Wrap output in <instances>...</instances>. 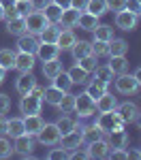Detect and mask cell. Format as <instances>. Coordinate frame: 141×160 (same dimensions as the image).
<instances>
[{"label":"cell","instance_id":"cell-1","mask_svg":"<svg viewBox=\"0 0 141 160\" xmlns=\"http://www.w3.org/2000/svg\"><path fill=\"white\" fill-rule=\"evenodd\" d=\"M43 107V90L38 86L32 88V92L22 94V102H19V111L24 115H38Z\"/></svg>","mask_w":141,"mask_h":160},{"label":"cell","instance_id":"cell-2","mask_svg":"<svg viewBox=\"0 0 141 160\" xmlns=\"http://www.w3.org/2000/svg\"><path fill=\"white\" fill-rule=\"evenodd\" d=\"M96 126L103 130V135H109V132H113V130H122L124 128V122L120 120V115L113 111H105L98 115V120H96Z\"/></svg>","mask_w":141,"mask_h":160},{"label":"cell","instance_id":"cell-3","mask_svg":"<svg viewBox=\"0 0 141 160\" xmlns=\"http://www.w3.org/2000/svg\"><path fill=\"white\" fill-rule=\"evenodd\" d=\"M79 118H92L96 113V100L90 96L88 92H81L75 96V109H73Z\"/></svg>","mask_w":141,"mask_h":160},{"label":"cell","instance_id":"cell-4","mask_svg":"<svg viewBox=\"0 0 141 160\" xmlns=\"http://www.w3.org/2000/svg\"><path fill=\"white\" fill-rule=\"evenodd\" d=\"M60 145H62V149H66V152H73V149H77L79 145H83V126L75 124V128H73L71 132H66V135L60 137Z\"/></svg>","mask_w":141,"mask_h":160},{"label":"cell","instance_id":"cell-5","mask_svg":"<svg viewBox=\"0 0 141 160\" xmlns=\"http://www.w3.org/2000/svg\"><path fill=\"white\" fill-rule=\"evenodd\" d=\"M139 81L135 79V75H118V79H115V90L120 92V94H124V96H130V94H137V90H139Z\"/></svg>","mask_w":141,"mask_h":160},{"label":"cell","instance_id":"cell-6","mask_svg":"<svg viewBox=\"0 0 141 160\" xmlns=\"http://www.w3.org/2000/svg\"><path fill=\"white\" fill-rule=\"evenodd\" d=\"M24 17H26V28H28L30 34H41V30L49 24V19L45 17L43 11H30L28 15H24Z\"/></svg>","mask_w":141,"mask_h":160},{"label":"cell","instance_id":"cell-7","mask_svg":"<svg viewBox=\"0 0 141 160\" xmlns=\"http://www.w3.org/2000/svg\"><path fill=\"white\" fill-rule=\"evenodd\" d=\"M60 130H58V126L56 124H45L43 128H41V132L37 135L38 143H43V145H47V148H51V145H58L60 143Z\"/></svg>","mask_w":141,"mask_h":160},{"label":"cell","instance_id":"cell-8","mask_svg":"<svg viewBox=\"0 0 141 160\" xmlns=\"http://www.w3.org/2000/svg\"><path fill=\"white\" fill-rule=\"evenodd\" d=\"M137 22H139V15L130 13L128 9H122V11L115 13V26H118L120 30H124V32L135 30V28H137Z\"/></svg>","mask_w":141,"mask_h":160},{"label":"cell","instance_id":"cell-9","mask_svg":"<svg viewBox=\"0 0 141 160\" xmlns=\"http://www.w3.org/2000/svg\"><path fill=\"white\" fill-rule=\"evenodd\" d=\"M109 143H107V139H96V141H92L88 143V158H107L109 156Z\"/></svg>","mask_w":141,"mask_h":160},{"label":"cell","instance_id":"cell-10","mask_svg":"<svg viewBox=\"0 0 141 160\" xmlns=\"http://www.w3.org/2000/svg\"><path fill=\"white\" fill-rule=\"evenodd\" d=\"M34 53L38 56V60H41V62L56 60V58L60 56V47H58L56 43H38V47H37Z\"/></svg>","mask_w":141,"mask_h":160},{"label":"cell","instance_id":"cell-11","mask_svg":"<svg viewBox=\"0 0 141 160\" xmlns=\"http://www.w3.org/2000/svg\"><path fill=\"white\" fill-rule=\"evenodd\" d=\"M115 113L120 115V120L124 124H130V122H135V118L139 113V107L135 102H122V105L115 107Z\"/></svg>","mask_w":141,"mask_h":160},{"label":"cell","instance_id":"cell-12","mask_svg":"<svg viewBox=\"0 0 141 160\" xmlns=\"http://www.w3.org/2000/svg\"><path fill=\"white\" fill-rule=\"evenodd\" d=\"M34 68V53H26V51H19L15 56V71L19 73H30Z\"/></svg>","mask_w":141,"mask_h":160},{"label":"cell","instance_id":"cell-13","mask_svg":"<svg viewBox=\"0 0 141 160\" xmlns=\"http://www.w3.org/2000/svg\"><path fill=\"white\" fill-rule=\"evenodd\" d=\"M7 32L13 34V37H22L28 32V28H26V17L24 15H17V17H13V19H7Z\"/></svg>","mask_w":141,"mask_h":160},{"label":"cell","instance_id":"cell-14","mask_svg":"<svg viewBox=\"0 0 141 160\" xmlns=\"http://www.w3.org/2000/svg\"><path fill=\"white\" fill-rule=\"evenodd\" d=\"M45 126L43 118L41 115H24V128H26V135H32L37 137L41 132V128Z\"/></svg>","mask_w":141,"mask_h":160},{"label":"cell","instance_id":"cell-15","mask_svg":"<svg viewBox=\"0 0 141 160\" xmlns=\"http://www.w3.org/2000/svg\"><path fill=\"white\" fill-rule=\"evenodd\" d=\"M22 156H28V154H32V149H34V139H32V135H19L17 139H15V148Z\"/></svg>","mask_w":141,"mask_h":160},{"label":"cell","instance_id":"cell-16","mask_svg":"<svg viewBox=\"0 0 141 160\" xmlns=\"http://www.w3.org/2000/svg\"><path fill=\"white\" fill-rule=\"evenodd\" d=\"M37 86V79H34V75L32 73H22L19 75V79H17V83H15V88H17V92L19 94H28V92H32V88Z\"/></svg>","mask_w":141,"mask_h":160},{"label":"cell","instance_id":"cell-17","mask_svg":"<svg viewBox=\"0 0 141 160\" xmlns=\"http://www.w3.org/2000/svg\"><path fill=\"white\" fill-rule=\"evenodd\" d=\"M115 107H118V98H115L113 94H109V92H105L101 98H96V111H98V113L113 111Z\"/></svg>","mask_w":141,"mask_h":160},{"label":"cell","instance_id":"cell-18","mask_svg":"<svg viewBox=\"0 0 141 160\" xmlns=\"http://www.w3.org/2000/svg\"><path fill=\"white\" fill-rule=\"evenodd\" d=\"M38 47V41L34 38V34H22L19 37V41H17V49L19 51H26V53H34Z\"/></svg>","mask_w":141,"mask_h":160},{"label":"cell","instance_id":"cell-19","mask_svg":"<svg viewBox=\"0 0 141 160\" xmlns=\"http://www.w3.org/2000/svg\"><path fill=\"white\" fill-rule=\"evenodd\" d=\"M77 26H79L81 30L92 32V30L98 26V17L92 15V13H88V11H81V13H79V19H77Z\"/></svg>","mask_w":141,"mask_h":160},{"label":"cell","instance_id":"cell-20","mask_svg":"<svg viewBox=\"0 0 141 160\" xmlns=\"http://www.w3.org/2000/svg\"><path fill=\"white\" fill-rule=\"evenodd\" d=\"M79 13L81 11H77L73 7H66V9H62V15H60V22H58V24H62L64 28H73V26H77Z\"/></svg>","mask_w":141,"mask_h":160},{"label":"cell","instance_id":"cell-21","mask_svg":"<svg viewBox=\"0 0 141 160\" xmlns=\"http://www.w3.org/2000/svg\"><path fill=\"white\" fill-rule=\"evenodd\" d=\"M107 143H109V148H111V149H115V148H126L128 132L124 130V128H122V130H113V132H109Z\"/></svg>","mask_w":141,"mask_h":160},{"label":"cell","instance_id":"cell-22","mask_svg":"<svg viewBox=\"0 0 141 160\" xmlns=\"http://www.w3.org/2000/svg\"><path fill=\"white\" fill-rule=\"evenodd\" d=\"M64 94H66V92H62L60 88H56V86L45 88V90H43V98H45V102L51 105V107H58V102L62 100Z\"/></svg>","mask_w":141,"mask_h":160},{"label":"cell","instance_id":"cell-23","mask_svg":"<svg viewBox=\"0 0 141 160\" xmlns=\"http://www.w3.org/2000/svg\"><path fill=\"white\" fill-rule=\"evenodd\" d=\"M38 37H41V43H56L58 37H60V28L49 22V24L41 30V34H38Z\"/></svg>","mask_w":141,"mask_h":160},{"label":"cell","instance_id":"cell-24","mask_svg":"<svg viewBox=\"0 0 141 160\" xmlns=\"http://www.w3.org/2000/svg\"><path fill=\"white\" fill-rule=\"evenodd\" d=\"M71 53H73L75 60H81V58H86V56L92 53V43H88V41H75V45L71 47Z\"/></svg>","mask_w":141,"mask_h":160},{"label":"cell","instance_id":"cell-25","mask_svg":"<svg viewBox=\"0 0 141 160\" xmlns=\"http://www.w3.org/2000/svg\"><path fill=\"white\" fill-rule=\"evenodd\" d=\"M7 135L11 137V139H17L19 135H26L24 120H19V118H13V120H7Z\"/></svg>","mask_w":141,"mask_h":160},{"label":"cell","instance_id":"cell-26","mask_svg":"<svg viewBox=\"0 0 141 160\" xmlns=\"http://www.w3.org/2000/svg\"><path fill=\"white\" fill-rule=\"evenodd\" d=\"M75 34H73V30L71 28H66V30H60V37H58V41H56V45L60 47V51L62 49H71L73 45H75Z\"/></svg>","mask_w":141,"mask_h":160},{"label":"cell","instance_id":"cell-27","mask_svg":"<svg viewBox=\"0 0 141 160\" xmlns=\"http://www.w3.org/2000/svg\"><path fill=\"white\" fill-rule=\"evenodd\" d=\"M94 77H96V81H101V83H105V86H109V83L113 81L115 73L109 68V64H107V66H96V68H94Z\"/></svg>","mask_w":141,"mask_h":160},{"label":"cell","instance_id":"cell-28","mask_svg":"<svg viewBox=\"0 0 141 160\" xmlns=\"http://www.w3.org/2000/svg\"><path fill=\"white\" fill-rule=\"evenodd\" d=\"M58 73H62V62L58 60H47V62H43V75L47 77V79H53Z\"/></svg>","mask_w":141,"mask_h":160},{"label":"cell","instance_id":"cell-29","mask_svg":"<svg viewBox=\"0 0 141 160\" xmlns=\"http://www.w3.org/2000/svg\"><path fill=\"white\" fill-rule=\"evenodd\" d=\"M92 32H94V41H107L109 43L113 38V28L107 26V24H98Z\"/></svg>","mask_w":141,"mask_h":160},{"label":"cell","instance_id":"cell-30","mask_svg":"<svg viewBox=\"0 0 141 160\" xmlns=\"http://www.w3.org/2000/svg\"><path fill=\"white\" fill-rule=\"evenodd\" d=\"M128 43L124 38H111L109 41V56H126Z\"/></svg>","mask_w":141,"mask_h":160},{"label":"cell","instance_id":"cell-31","mask_svg":"<svg viewBox=\"0 0 141 160\" xmlns=\"http://www.w3.org/2000/svg\"><path fill=\"white\" fill-rule=\"evenodd\" d=\"M111 60H109V68L113 71L115 75H122V73H126V68H128V62L124 56H109Z\"/></svg>","mask_w":141,"mask_h":160},{"label":"cell","instance_id":"cell-32","mask_svg":"<svg viewBox=\"0 0 141 160\" xmlns=\"http://www.w3.org/2000/svg\"><path fill=\"white\" fill-rule=\"evenodd\" d=\"M15 51L11 49H0V66L4 68V71H11V68H15Z\"/></svg>","mask_w":141,"mask_h":160},{"label":"cell","instance_id":"cell-33","mask_svg":"<svg viewBox=\"0 0 141 160\" xmlns=\"http://www.w3.org/2000/svg\"><path fill=\"white\" fill-rule=\"evenodd\" d=\"M86 11L92 13V15H96V17H101V15L107 13V0H88Z\"/></svg>","mask_w":141,"mask_h":160},{"label":"cell","instance_id":"cell-34","mask_svg":"<svg viewBox=\"0 0 141 160\" xmlns=\"http://www.w3.org/2000/svg\"><path fill=\"white\" fill-rule=\"evenodd\" d=\"M51 81H53V86H56V88H60L62 92H68L71 88L75 86V83L71 81V77H68V73H64V71H62V73H58L56 77H53V79H51Z\"/></svg>","mask_w":141,"mask_h":160},{"label":"cell","instance_id":"cell-35","mask_svg":"<svg viewBox=\"0 0 141 160\" xmlns=\"http://www.w3.org/2000/svg\"><path fill=\"white\" fill-rule=\"evenodd\" d=\"M43 13H45V17L49 19L51 24H58V22H60V15H62V7H58L56 2H49V4L43 9Z\"/></svg>","mask_w":141,"mask_h":160},{"label":"cell","instance_id":"cell-36","mask_svg":"<svg viewBox=\"0 0 141 160\" xmlns=\"http://www.w3.org/2000/svg\"><path fill=\"white\" fill-rule=\"evenodd\" d=\"M68 77L73 83H88V71H83L79 64H75L71 71H68Z\"/></svg>","mask_w":141,"mask_h":160},{"label":"cell","instance_id":"cell-37","mask_svg":"<svg viewBox=\"0 0 141 160\" xmlns=\"http://www.w3.org/2000/svg\"><path fill=\"white\" fill-rule=\"evenodd\" d=\"M86 92H88L90 96H92V98L96 100V98H101L103 94L107 92V86H105V83H101V81H96V79H94L92 83H88V88H86Z\"/></svg>","mask_w":141,"mask_h":160},{"label":"cell","instance_id":"cell-38","mask_svg":"<svg viewBox=\"0 0 141 160\" xmlns=\"http://www.w3.org/2000/svg\"><path fill=\"white\" fill-rule=\"evenodd\" d=\"M96 139H103V130L96 124L83 128V143H92V141H96Z\"/></svg>","mask_w":141,"mask_h":160},{"label":"cell","instance_id":"cell-39","mask_svg":"<svg viewBox=\"0 0 141 160\" xmlns=\"http://www.w3.org/2000/svg\"><path fill=\"white\" fill-rule=\"evenodd\" d=\"M58 109L62 111V113H71V111L75 109V96L66 92V94L62 96V100L58 102Z\"/></svg>","mask_w":141,"mask_h":160},{"label":"cell","instance_id":"cell-40","mask_svg":"<svg viewBox=\"0 0 141 160\" xmlns=\"http://www.w3.org/2000/svg\"><path fill=\"white\" fill-rule=\"evenodd\" d=\"M92 53H94L96 58L109 56V43H107V41H94V43H92Z\"/></svg>","mask_w":141,"mask_h":160},{"label":"cell","instance_id":"cell-41","mask_svg":"<svg viewBox=\"0 0 141 160\" xmlns=\"http://www.w3.org/2000/svg\"><path fill=\"white\" fill-rule=\"evenodd\" d=\"M56 126H58V130H60V135H66V132H71L73 128H75V122L71 120V118H66V115H62L58 122H56Z\"/></svg>","mask_w":141,"mask_h":160},{"label":"cell","instance_id":"cell-42","mask_svg":"<svg viewBox=\"0 0 141 160\" xmlns=\"http://www.w3.org/2000/svg\"><path fill=\"white\" fill-rule=\"evenodd\" d=\"M77 64L83 68V71H88V73H92L94 68H96V56L94 53H90V56H86V58H81V60H77Z\"/></svg>","mask_w":141,"mask_h":160},{"label":"cell","instance_id":"cell-43","mask_svg":"<svg viewBox=\"0 0 141 160\" xmlns=\"http://www.w3.org/2000/svg\"><path fill=\"white\" fill-rule=\"evenodd\" d=\"M13 154V148H11V141L0 137V158H9Z\"/></svg>","mask_w":141,"mask_h":160},{"label":"cell","instance_id":"cell-44","mask_svg":"<svg viewBox=\"0 0 141 160\" xmlns=\"http://www.w3.org/2000/svg\"><path fill=\"white\" fill-rule=\"evenodd\" d=\"M66 156H68V152L62 149V148H56V149H51L49 154H47V158H49V160H64Z\"/></svg>","mask_w":141,"mask_h":160},{"label":"cell","instance_id":"cell-45","mask_svg":"<svg viewBox=\"0 0 141 160\" xmlns=\"http://www.w3.org/2000/svg\"><path fill=\"white\" fill-rule=\"evenodd\" d=\"M126 7V0H107V11H122Z\"/></svg>","mask_w":141,"mask_h":160},{"label":"cell","instance_id":"cell-46","mask_svg":"<svg viewBox=\"0 0 141 160\" xmlns=\"http://www.w3.org/2000/svg\"><path fill=\"white\" fill-rule=\"evenodd\" d=\"M15 9H17L19 15H28V11L32 9V7H30V0H17V2H15Z\"/></svg>","mask_w":141,"mask_h":160},{"label":"cell","instance_id":"cell-47","mask_svg":"<svg viewBox=\"0 0 141 160\" xmlns=\"http://www.w3.org/2000/svg\"><path fill=\"white\" fill-rule=\"evenodd\" d=\"M9 109H11V98L7 94H0V115H4Z\"/></svg>","mask_w":141,"mask_h":160},{"label":"cell","instance_id":"cell-48","mask_svg":"<svg viewBox=\"0 0 141 160\" xmlns=\"http://www.w3.org/2000/svg\"><path fill=\"white\" fill-rule=\"evenodd\" d=\"M109 156L115 160H128V152L124 148H115L113 152H109Z\"/></svg>","mask_w":141,"mask_h":160},{"label":"cell","instance_id":"cell-49","mask_svg":"<svg viewBox=\"0 0 141 160\" xmlns=\"http://www.w3.org/2000/svg\"><path fill=\"white\" fill-rule=\"evenodd\" d=\"M49 2L51 0H30V7H32V11H43Z\"/></svg>","mask_w":141,"mask_h":160},{"label":"cell","instance_id":"cell-50","mask_svg":"<svg viewBox=\"0 0 141 160\" xmlns=\"http://www.w3.org/2000/svg\"><path fill=\"white\" fill-rule=\"evenodd\" d=\"M124 9H128L130 13H135V15H139V11H141V4L137 2V0H126V7Z\"/></svg>","mask_w":141,"mask_h":160},{"label":"cell","instance_id":"cell-51","mask_svg":"<svg viewBox=\"0 0 141 160\" xmlns=\"http://www.w3.org/2000/svg\"><path fill=\"white\" fill-rule=\"evenodd\" d=\"M71 7H73V9H77V11H86L88 0H71Z\"/></svg>","mask_w":141,"mask_h":160},{"label":"cell","instance_id":"cell-52","mask_svg":"<svg viewBox=\"0 0 141 160\" xmlns=\"http://www.w3.org/2000/svg\"><path fill=\"white\" fill-rule=\"evenodd\" d=\"M15 2H17V0H0L2 9H11V7H15Z\"/></svg>","mask_w":141,"mask_h":160},{"label":"cell","instance_id":"cell-53","mask_svg":"<svg viewBox=\"0 0 141 160\" xmlns=\"http://www.w3.org/2000/svg\"><path fill=\"white\" fill-rule=\"evenodd\" d=\"M51 2H56V4H58V7H62V9L71 7V0H51Z\"/></svg>","mask_w":141,"mask_h":160},{"label":"cell","instance_id":"cell-54","mask_svg":"<svg viewBox=\"0 0 141 160\" xmlns=\"http://www.w3.org/2000/svg\"><path fill=\"white\" fill-rule=\"evenodd\" d=\"M0 135H7V120H0Z\"/></svg>","mask_w":141,"mask_h":160},{"label":"cell","instance_id":"cell-55","mask_svg":"<svg viewBox=\"0 0 141 160\" xmlns=\"http://www.w3.org/2000/svg\"><path fill=\"white\" fill-rule=\"evenodd\" d=\"M128 158H139V152H137V149H130V152H128Z\"/></svg>","mask_w":141,"mask_h":160},{"label":"cell","instance_id":"cell-56","mask_svg":"<svg viewBox=\"0 0 141 160\" xmlns=\"http://www.w3.org/2000/svg\"><path fill=\"white\" fill-rule=\"evenodd\" d=\"M135 79L139 81V86H141V66H139V68H137V71H135Z\"/></svg>","mask_w":141,"mask_h":160},{"label":"cell","instance_id":"cell-57","mask_svg":"<svg viewBox=\"0 0 141 160\" xmlns=\"http://www.w3.org/2000/svg\"><path fill=\"white\" fill-rule=\"evenodd\" d=\"M135 124H137V126H139V128H141V111H139V113H137V118H135Z\"/></svg>","mask_w":141,"mask_h":160},{"label":"cell","instance_id":"cell-58","mask_svg":"<svg viewBox=\"0 0 141 160\" xmlns=\"http://www.w3.org/2000/svg\"><path fill=\"white\" fill-rule=\"evenodd\" d=\"M4 73H7V71H4V68H2V66H0V83H2V81H4Z\"/></svg>","mask_w":141,"mask_h":160},{"label":"cell","instance_id":"cell-59","mask_svg":"<svg viewBox=\"0 0 141 160\" xmlns=\"http://www.w3.org/2000/svg\"><path fill=\"white\" fill-rule=\"evenodd\" d=\"M0 19H4V9H2V4H0Z\"/></svg>","mask_w":141,"mask_h":160},{"label":"cell","instance_id":"cell-60","mask_svg":"<svg viewBox=\"0 0 141 160\" xmlns=\"http://www.w3.org/2000/svg\"><path fill=\"white\" fill-rule=\"evenodd\" d=\"M139 19H141V11H139Z\"/></svg>","mask_w":141,"mask_h":160},{"label":"cell","instance_id":"cell-61","mask_svg":"<svg viewBox=\"0 0 141 160\" xmlns=\"http://www.w3.org/2000/svg\"><path fill=\"white\" fill-rule=\"evenodd\" d=\"M137 2H139V4H141V0H137Z\"/></svg>","mask_w":141,"mask_h":160},{"label":"cell","instance_id":"cell-62","mask_svg":"<svg viewBox=\"0 0 141 160\" xmlns=\"http://www.w3.org/2000/svg\"><path fill=\"white\" fill-rule=\"evenodd\" d=\"M139 158H141V152H139Z\"/></svg>","mask_w":141,"mask_h":160}]
</instances>
